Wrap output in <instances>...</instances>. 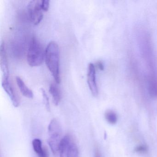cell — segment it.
<instances>
[{
  "label": "cell",
  "mask_w": 157,
  "mask_h": 157,
  "mask_svg": "<svg viewBox=\"0 0 157 157\" xmlns=\"http://www.w3.org/2000/svg\"><path fill=\"white\" fill-rule=\"evenodd\" d=\"M2 86L10 98L13 105L15 107H18L20 104V99L11 84L10 78L2 79Z\"/></svg>",
  "instance_id": "52a82bcc"
},
{
  "label": "cell",
  "mask_w": 157,
  "mask_h": 157,
  "mask_svg": "<svg viewBox=\"0 0 157 157\" xmlns=\"http://www.w3.org/2000/svg\"><path fill=\"white\" fill-rule=\"evenodd\" d=\"M45 51L40 42L35 37L31 39L27 52V59L31 67H36L41 65L45 58Z\"/></svg>",
  "instance_id": "7a4b0ae2"
},
{
  "label": "cell",
  "mask_w": 157,
  "mask_h": 157,
  "mask_svg": "<svg viewBox=\"0 0 157 157\" xmlns=\"http://www.w3.org/2000/svg\"><path fill=\"white\" fill-rule=\"evenodd\" d=\"M49 92L53 97L54 104L57 105L60 102L61 98L59 89L55 84H51L49 88Z\"/></svg>",
  "instance_id": "8fae6325"
},
{
  "label": "cell",
  "mask_w": 157,
  "mask_h": 157,
  "mask_svg": "<svg viewBox=\"0 0 157 157\" xmlns=\"http://www.w3.org/2000/svg\"><path fill=\"white\" fill-rule=\"evenodd\" d=\"M42 95H43V100H44V103L45 105L46 108L48 112L50 111V103H49V98L45 90L44 89H41Z\"/></svg>",
  "instance_id": "5bb4252c"
},
{
  "label": "cell",
  "mask_w": 157,
  "mask_h": 157,
  "mask_svg": "<svg viewBox=\"0 0 157 157\" xmlns=\"http://www.w3.org/2000/svg\"><path fill=\"white\" fill-rule=\"evenodd\" d=\"M96 67L100 70H103L104 66L102 63L101 61H98L96 63Z\"/></svg>",
  "instance_id": "ac0fdd59"
},
{
  "label": "cell",
  "mask_w": 157,
  "mask_h": 157,
  "mask_svg": "<svg viewBox=\"0 0 157 157\" xmlns=\"http://www.w3.org/2000/svg\"><path fill=\"white\" fill-rule=\"evenodd\" d=\"M87 81L92 94L96 97L98 94V89L96 83L95 66L92 63H90L88 67Z\"/></svg>",
  "instance_id": "5b68a950"
},
{
  "label": "cell",
  "mask_w": 157,
  "mask_h": 157,
  "mask_svg": "<svg viewBox=\"0 0 157 157\" xmlns=\"http://www.w3.org/2000/svg\"><path fill=\"white\" fill-rule=\"evenodd\" d=\"M105 118L106 119V121L112 124H114L117 123V116L116 114L111 111V110H108L106 111L105 113Z\"/></svg>",
  "instance_id": "4fadbf2b"
},
{
  "label": "cell",
  "mask_w": 157,
  "mask_h": 157,
  "mask_svg": "<svg viewBox=\"0 0 157 157\" xmlns=\"http://www.w3.org/2000/svg\"><path fill=\"white\" fill-rule=\"evenodd\" d=\"M49 0H43L42 1V8L43 10L47 11L48 10L49 7Z\"/></svg>",
  "instance_id": "2e32d148"
},
{
  "label": "cell",
  "mask_w": 157,
  "mask_h": 157,
  "mask_svg": "<svg viewBox=\"0 0 157 157\" xmlns=\"http://www.w3.org/2000/svg\"><path fill=\"white\" fill-rule=\"evenodd\" d=\"M94 157H102L101 151L98 146H95Z\"/></svg>",
  "instance_id": "e0dca14e"
},
{
  "label": "cell",
  "mask_w": 157,
  "mask_h": 157,
  "mask_svg": "<svg viewBox=\"0 0 157 157\" xmlns=\"http://www.w3.org/2000/svg\"><path fill=\"white\" fill-rule=\"evenodd\" d=\"M28 11L30 20L35 25L40 23L43 18L42 1L34 0L29 2Z\"/></svg>",
  "instance_id": "277c9868"
},
{
  "label": "cell",
  "mask_w": 157,
  "mask_h": 157,
  "mask_svg": "<svg viewBox=\"0 0 157 157\" xmlns=\"http://www.w3.org/2000/svg\"><path fill=\"white\" fill-rule=\"evenodd\" d=\"M66 157H80L78 146L72 140L67 149Z\"/></svg>",
  "instance_id": "7c38bea8"
},
{
  "label": "cell",
  "mask_w": 157,
  "mask_h": 157,
  "mask_svg": "<svg viewBox=\"0 0 157 157\" xmlns=\"http://www.w3.org/2000/svg\"><path fill=\"white\" fill-rule=\"evenodd\" d=\"M0 67L2 73V79L10 78V71L5 44L2 42L0 46Z\"/></svg>",
  "instance_id": "8992f818"
},
{
  "label": "cell",
  "mask_w": 157,
  "mask_h": 157,
  "mask_svg": "<svg viewBox=\"0 0 157 157\" xmlns=\"http://www.w3.org/2000/svg\"><path fill=\"white\" fill-rule=\"evenodd\" d=\"M16 82L22 94L28 98H33V91L25 85L24 82L20 77L16 78Z\"/></svg>",
  "instance_id": "9c48e42d"
},
{
  "label": "cell",
  "mask_w": 157,
  "mask_h": 157,
  "mask_svg": "<svg viewBox=\"0 0 157 157\" xmlns=\"http://www.w3.org/2000/svg\"><path fill=\"white\" fill-rule=\"evenodd\" d=\"M34 150L38 157H48V152L45 148L43 147L42 142L39 139H35L33 141Z\"/></svg>",
  "instance_id": "ba28073f"
},
{
  "label": "cell",
  "mask_w": 157,
  "mask_h": 157,
  "mask_svg": "<svg viewBox=\"0 0 157 157\" xmlns=\"http://www.w3.org/2000/svg\"><path fill=\"white\" fill-rule=\"evenodd\" d=\"M72 140L68 135L65 136L63 138L61 139L59 143V153L60 157H66V152L67 149L71 143Z\"/></svg>",
  "instance_id": "30bf717a"
},
{
  "label": "cell",
  "mask_w": 157,
  "mask_h": 157,
  "mask_svg": "<svg viewBox=\"0 0 157 157\" xmlns=\"http://www.w3.org/2000/svg\"><path fill=\"white\" fill-rule=\"evenodd\" d=\"M45 59L46 64L52 73L56 83L61 82L59 71V50L56 42H50L45 50Z\"/></svg>",
  "instance_id": "6da1fadb"
},
{
  "label": "cell",
  "mask_w": 157,
  "mask_h": 157,
  "mask_svg": "<svg viewBox=\"0 0 157 157\" xmlns=\"http://www.w3.org/2000/svg\"><path fill=\"white\" fill-rule=\"evenodd\" d=\"M49 137L48 143L53 154L56 155L59 153L62 129L59 121L56 118L51 120L48 127Z\"/></svg>",
  "instance_id": "3957f363"
},
{
  "label": "cell",
  "mask_w": 157,
  "mask_h": 157,
  "mask_svg": "<svg viewBox=\"0 0 157 157\" xmlns=\"http://www.w3.org/2000/svg\"><path fill=\"white\" fill-rule=\"evenodd\" d=\"M147 150V148L145 145H140V146H138L135 149V151L137 152H139V153L146 152Z\"/></svg>",
  "instance_id": "9a60e30c"
}]
</instances>
